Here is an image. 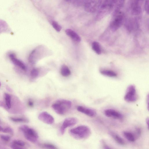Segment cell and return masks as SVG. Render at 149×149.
Segmentation results:
<instances>
[{"mask_svg": "<svg viewBox=\"0 0 149 149\" xmlns=\"http://www.w3.org/2000/svg\"><path fill=\"white\" fill-rule=\"evenodd\" d=\"M70 133L72 136L78 139L87 138L91 134L90 128L87 126L81 125L71 129Z\"/></svg>", "mask_w": 149, "mask_h": 149, "instance_id": "obj_1", "label": "cell"}, {"mask_svg": "<svg viewBox=\"0 0 149 149\" xmlns=\"http://www.w3.org/2000/svg\"><path fill=\"white\" fill-rule=\"evenodd\" d=\"M72 103L70 101L65 99H60L53 104L52 107L55 112L60 115L65 114L70 108Z\"/></svg>", "mask_w": 149, "mask_h": 149, "instance_id": "obj_2", "label": "cell"}, {"mask_svg": "<svg viewBox=\"0 0 149 149\" xmlns=\"http://www.w3.org/2000/svg\"><path fill=\"white\" fill-rule=\"evenodd\" d=\"M125 15L120 10L113 12V18L110 25L111 30L113 31L118 30L122 24Z\"/></svg>", "mask_w": 149, "mask_h": 149, "instance_id": "obj_3", "label": "cell"}, {"mask_svg": "<svg viewBox=\"0 0 149 149\" xmlns=\"http://www.w3.org/2000/svg\"><path fill=\"white\" fill-rule=\"evenodd\" d=\"M19 128L27 140L32 142H36L38 140V134L33 129L26 125H21Z\"/></svg>", "mask_w": 149, "mask_h": 149, "instance_id": "obj_4", "label": "cell"}, {"mask_svg": "<svg viewBox=\"0 0 149 149\" xmlns=\"http://www.w3.org/2000/svg\"><path fill=\"white\" fill-rule=\"evenodd\" d=\"M102 0H85L84 4L85 10L90 13H94L99 9Z\"/></svg>", "mask_w": 149, "mask_h": 149, "instance_id": "obj_5", "label": "cell"}, {"mask_svg": "<svg viewBox=\"0 0 149 149\" xmlns=\"http://www.w3.org/2000/svg\"><path fill=\"white\" fill-rule=\"evenodd\" d=\"M112 10L111 0H104L102 3L97 16V19H100L105 16Z\"/></svg>", "mask_w": 149, "mask_h": 149, "instance_id": "obj_6", "label": "cell"}, {"mask_svg": "<svg viewBox=\"0 0 149 149\" xmlns=\"http://www.w3.org/2000/svg\"><path fill=\"white\" fill-rule=\"evenodd\" d=\"M124 100L128 102H133L137 99V95L134 86L131 85L127 88L124 96Z\"/></svg>", "mask_w": 149, "mask_h": 149, "instance_id": "obj_7", "label": "cell"}, {"mask_svg": "<svg viewBox=\"0 0 149 149\" xmlns=\"http://www.w3.org/2000/svg\"><path fill=\"white\" fill-rule=\"evenodd\" d=\"M144 0H131L130 3V10L134 15H137L141 12L142 6Z\"/></svg>", "mask_w": 149, "mask_h": 149, "instance_id": "obj_8", "label": "cell"}, {"mask_svg": "<svg viewBox=\"0 0 149 149\" xmlns=\"http://www.w3.org/2000/svg\"><path fill=\"white\" fill-rule=\"evenodd\" d=\"M77 122V119L74 117H70L66 118L64 120L60 129L61 134L63 135L66 128L74 125Z\"/></svg>", "mask_w": 149, "mask_h": 149, "instance_id": "obj_9", "label": "cell"}, {"mask_svg": "<svg viewBox=\"0 0 149 149\" xmlns=\"http://www.w3.org/2000/svg\"><path fill=\"white\" fill-rule=\"evenodd\" d=\"M104 115L107 117L118 119H122L123 116V115L118 111L115 109H108L104 110Z\"/></svg>", "mask_w": 149, "mask_h": 149, "instance_id": "obj_10", "label": "cell"}, {"mask_svg": "<svg viewBox=\"0 0 149 149\" xmlns=\"http://www.w3.org/2000/svg\"><path fill=\"white\" fill-rule=\"evenodd\" d=\"M38 118L41 121L48 124H53L54 121L53 117L46 111L41 113L38 115Z\"/></svg>", "mask_w": 149, "mask_h": 149, "instance_id": "obj_11", "label": "cell"}, {"mask_svg": "<svg viewBox=\"0 0 149 149\" xmlns=\"http://www.w3.org/2000/svg\"><path fill=\"white\" fill-rule=\"evenodd\" d=\"M8 57L13 63L18 67L22 70H25L26 69V66L24 63L21 60L17 58L15 54L13 53L8 54Z\"/></svg>", "mask_w": 149, "mask_h": 149, "instance_id": "obj_12", "label": "cell"}, {"mask_svg": "<svg viewBox=\"0 0 149 149\" xmlns=\"http://www.w3.org/2000/svg\"><path fill=\"white\" fill-rule=\"evenodd\" d=\"M77 109L78 111L90 117H94L97 114L96 112L94 109L82 106H78Z\"/></svg>", "mask_w": 149, "mask_h": 149, "instance_id": "obj_13", "label": "cell"}, {"mask_svg": "<svg viewBox=\"0 0 149 149\" xmlns=\"http://www.w3.org/2000/svg\"><path fill=\"white\" fill-rule=\"evenodd\" d=\"M125 0H111L112 10L114 12L120 10L123 7Z\"/></svg>", "mask_w": 149, "mask_h": 149, "instance_id": "obj_14", "label": "cell"}, {"mask_svg": "<svg viewBox=\"0 0 149 149\" xmlns=\"http://www.w3.org/2000/svg\"><path fill=\"white\" fill-rule=\"evenodd\" d=\"M66 35L70 37L74 41L79 42L81 41V39L79 36L74 31L70 29H67L65 30Z\"/></svg>", "mask_w": 149, "mask_h": 149, "instance_id": "obj_15", "label": "cell"}, {"mask_svg": "<svg viewBox=\"0 0 149 149\" xmlns=\"http://www.w3.org/2000/svg\"><path fill=\"white\" fill-rule=\"evenodd\" d=\"M109 134L118 144L121 145H124L125 144L124 140L117 134L112 132H110Z\"/></svg>", "mask_w": 149, "mask_h": 149, "instance_id": "obj_16", "label": "cell"}, {"mask_svg": "<svg viewBox=\"0 0 149 149\" xmlns=\"http://www.w3.org/2000/svg\"><path fill=\"white\" fill-rule=\"evenodd\" d=\"M123 133L125 137L130 142H134L137 139L134 132L125 131Z\"/></svg>", "mask_w": 149, "mask_h": 149, "instance_id": "obj_17", "label": "cell"}, {"mask_svg": "<svg viewBox=\"0 0 149 149\" xmlns=\"http://www.w3.org/2000/svg\"><path fill=\"white\" fill-rule=\"evenodd\" d=\"M9 29L7 23L4 21L0 19V34L7 32Z\"/></svg>", "mask_w": 149, "mask_h": 149, "instance_id": "obj_18", "label": "cell"}, {"mask_svg": "<svg viewBox=\"0 0 149 149\" xmlns=\"http://www.w3.org/2000/svg\"><path fill=\"white\" fill-rule=\"evenodd\" d=\"M61 75L64 77H68L71 74L70 71L68 67L65 65L61 66Z\"/></svg>", "mask_w": 149, "mask_h": 149, "instance_id": "obj_19", "label": "cell"}, {"mask_svg": "<svg viewBox=\"0 0 149 149\" xmlns=\"http://www.w3.org/2000/svg\"><path fill=\"white\" fill-rule=\"evenodd\" d=\"M92 47L93 50L97 54H101V50L100 45L97 42H93L92 43Z\"/></svg>", "mask_w": 149, "mask_h": 149, "instance_id": "obj_20", "label": "cell"}, {"mask_svg": "<svg viewBox=\"0 0 149 149\" xmlns=\"http://www.w3.org/2000/svg\"><path fill=\"white\" fill-rule=\"evenodd\" d=\"M100 72L103 75L110 77H114L117 76L115 72L109 70H102L100 71Z\"/></svg>", "mask_w": 149, "mask_h": 149, "instance_id": "obj_21", "label": "cell"}, {"mask_svg": "<svg viewBox=\"0 0 149 149\" xmlns=\"http://www.w3.org/2000/svg\"><path fill=\"white\" fill-rule=\"evenodd\" d=\"M4 99L6 105L8 109H10L11 107V97L10 95L7 93L4 94Z\"/></svg>", "mask_w": 149, "mask_h": 149, "instance_id": "obj_22", "label": "cell"}, {"mask_svg": "<svg viewBox=\"0 0 149 149\" xmlns=\"http://www.w3.org/2000/svg\"><path fill=\"white\" fill-rule=\"evenodd\" d=\"M10 119L13 122L16 123H27L29 122L28 119L24 118L10 117Z\"/></svg>", "mask_w": 149, "mask_h": 149, "instance_id": "obj_23", "label": "cell"}, {"mask_svg": "<svg viewBox=\"0 0 149 149\" xmlns=\"http://www.w3.org/2000/svg\"><path fill=\"white\" fill-rule=\"evenodd\" d=\"M40 146L43 148L49 149H56L58 148L54 145L47 143H45L39 144Z\"/></svg>", "mask_w": 149, "mask_h": 149, "instance_id": "obj_24", "label": "cell"}, {"mask_svg": "<svg viewBox=\"0 0 149 149\" xmlns=\"http://www.w3.org/2000/svg\"><path fill=\"white\" fill-rule=\"evenodd\" d=\"M52 25L54 28L57 31L60 32L61 31L62 29V27L56 21H52Z\"/></svg>", "mask_w": 149, "mask_h": 149, "instance_id": "obj_25", "label": "cell"}, {"mask_svg": "<svg viewBox=\"0 0 149 149\" xmlns=\"http://www.w3.org/2000/svg\"><path fill=\"white\" fill-rule=\"evenodd\" d=\"M12 143L22 148L24 147L25 145V143L24 141L20 140H14L13 141Z\"/></svg>", "mask_w": 149, "mask_h": 149, "instance_id": "obj_26", "label": "cell"}, {"mask_svg": "<svg viewBox=\"0 0 149 149\" xmlns=\"http://www.w3.org/2000/svg\"><path fill=\"white\" fill-rule=\"evenodd\" d=\"M38 74V71L37 69L34 68L32 70L30 73V75L32 78L36 77Z\"/></svg>", "mask_w": 149, "mask_h": 149, "instance_id": "obj_27", "label": "cell"}, {"mask_svg": "<svg viewBox=\"0 0 149 149\" xmlns=\"http://www.w3.org/2000/svg\"><path fill=\"white\" fill-rule=\"evenodd\" d=\"M2 132L4 133L9 134L11 135H13L14 133L13 129L9 127H7L4 129H3Z\"/></svg>", "mask_w": 149, "mask_h": 149, "instance_id": "obj_28", "label": "cell"}, {"mask_svg": "<svg viewBox=\"0 0 149 149\" xmlns=\"http://www.w3.org/2000/svg\"><path fill=\"white\" fill-rule=\"evenodd\" d=\"M134 133L137 138L139 137L141 135V128L139 127H136L134 132Z\"/></svg>", "mask_w": 149, "mask_h": 149, "instance_id": "obj_29", "label": "cell"}, {"mask_svg": "<svg viewBox=\"0 0 149 149\" xmlns=\"http://www.w3.org/2000/svg\"><path fill=\"white\" fill-rule=\"evenodd\" d=\"M0 136L1 138L5 141L8 142L9 141L10 139V137L9 136L1 135Z\"/></svg>", "mask_w": 149, "mask_h": 149, "instance_id": "obj_30", "label": "cell"}, {"mask_svg": "<svg viewBox=\"0 0 149 149\" xmlns=\"http://www.w3.org/2000/svg\"><path fill=\"white\" fill-rule=\"evenodd\" d=\"M149 0H146L144 8L145 10L148 14H149Z\"/></svg>", "mask_w": 149, "mask_h": 149, "instance_id": "obj_31", "label": "cell"}, {"mask_svg": "<svg viewBox=\"0 0 149 149\" xmlns=\"http://www.w3.org/2000/svg\"><path fill=\"white\" fill-rule=\"evenodd\" d=\"M68 1L72 2L77 4L84 3L85 0H66Z\"/></svg>", "mask_w": 149, "mask_h": 149, "instance_id": "obj_32", "label": "cell"}, {"mask_svg": "<svg viewBox=\"0 0 149 149\" xmlns=\"http://www.w3.org/2000/svg\"><path fill=\"white\" fill-rule=\"evenodd\" d=\"M102 144L104 148V149H111V148L109 147L105 142L104 140H102L101 141Z\"/></svg>", "mask_w": 149, "mask_h": 149, "instance_id": "obj_33", "label": "cell"}, {"mask_svg": "<svg viewBox=\"0 0 149 149\" xmlns=\"http://www.w3.org/2000/svg\"><path fill=\"white\" fill-rule=\"evenodd\" d=\"M10 147L12 148L15 149H21L22 148V147L12 143L10 145Z\"/></svg>", "mask_w": 149, "mask_h": 149, "instance_id": "obj_34", "label": "cell"}, {"mask_svg": "<svg viewBox=\"0 0 149 149\" xmlns=\"http://www.w3.org/2000/svg\"><path fill=\"white\" fill-rule=\"evenodd\" d=\"M28 105L31 107H33V103L31 100H29L28 102Z\"/></svg>", "mask_w": 149, "mask_h": 149, "instance_id": "obj_35", "label": "cell"}, {"mask_svg": "<svg viewBox=\"0 0 149 149\" xmlns=\"http://www.w3.org/2000/svg\"><path fill=\"white\" fill-rule=\"evenodd\" d=\"M146 103H147V107H148V108H149V96H148V94L147 95V100H146Z\"/></svg>", "mask_w": 149, "mask_h": 149, "instance_id": "obj_36", "label": "cell"}, {"mask_svg": "<svg viewBox=\"0 0 149 149\" xmlns=\"http://www.w3.org/2000/svg\"><path fill=\"white\" fill-rule=\"evenodd\" d=\"M146 123L147 125L148 126V124H149V118H146Z\"/></svg>", "mask_w": 149, "mask_h": 149, "instance_id": "obj_37", "label": "cell"}, {"mask_svg": "<svg viewBox=\"0 0 149 149\" xmlns=\"http://www.w3.org/2000/svg\"><path fill=\"white\" fill-rule=\"evenodd\" d=\"M3 128L2 127L0 126V131H2L3 130Z\"/></svg>", "mask_w": 149, "mask_h": 149, "instance_id": "obj_38", "label": "cell"}, {"mask_svg": "<svg viewBox=\"0 0 149 149\" xmlns=\"http://www.w3.org/2000/svg\"><path fill=\"white\" fill-rule=\"evenodd\" d=\"M1 82H0V87L1 86Z\"/></svg>", "mask_w": 149, "mask_h": 149, "instance_id": "obj_39", "label": "cell"}]
</instances>
